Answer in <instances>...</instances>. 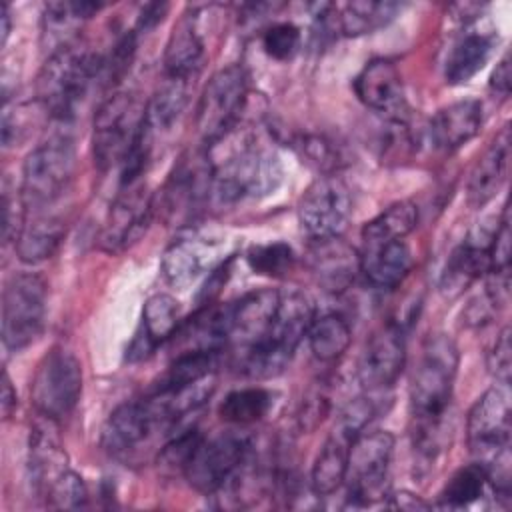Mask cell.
Listing matches in <instances>:
<instances>
[{"instance_id": "42", "label": "cell", "mask_w": 512, "mask_h": 512, "mask_svg": "<svg viewBox=\"0 0 512 512\" xmlns=\"http://www.w3.org/2000/svg\"><path fill=\"white\" fill-rule=\"evenodd\" d=\"M26 206L22 196L10 194V190L4 186V196H2V236L4 242H16L20 236L26 220Z\"/></svg>"}, {"instance_id": "26", "label": "cell", "mask_w": 512, "mask_h": 512, "mask_svg": "<svg viewBox=\"0 0 512 512\" xmlns=\"http://www.w3.org/2000/svg\"><path fill=\"white\" fill-rule=\"evenodd\" d=\"M494 42H496V36L492 30L470 26L466 32H462V36L454 42L446 60V68H444L446 82L456 86L476 76L490 60Z\"/></svg>"}, {"instance_id": "11", "label": "cell", "mask_w": 512, "mask_h": 512, "mask_svg": "<svg viewBox=\"0 0 512 512\" xmlns=\"http://www.w3.org/2000/svg\"><path fill=\"white\" fill-rule=\"evenodd\" d=\"M394 454V436L386 430L362 432L348 454V500L354 506H370L388 496V468Z\"/></svg>"}, {"instance_id": "24", "label": "cell", "mask_w": 512, "mask_h": 512, "mask_svg": "<svg viewBox=\"0 0 512 512\" xmlns=\"http://www.w3.org/2000/svg\"><path fill=\"white\" fill-rule=\"evenodd\" d=\"M482 126V104L478 100H460L440 108L428 126L436 148L452 152L470 142Z\"/></svg>"}, {"instance_id": "44", "label": "cell", "mask_w": 512, "mask_h": 512, "mask_svg": "<svg viewBox=\"0 0 512 512\" xmlns=\"http://www.w3.org/2000/svg\"><path fill=\"white\" fill-rule=\"evenodd\" d=\"M300 146L306 152V156L310 160H314L326 174H330L332 170L338 168L340 154L332 142H328L320 136H310V138H304V142Z\"/></svg>"}, {"instance_id": "35", "label": "cell", "mask_w": 512, "mask_h": 512, "mask_svg": "<svg viewBox=\"0 0 512 512\" xmlns=\"http://www.w3.org/2000/svg\"><path fill=\"white\" fill-rule=\"evenodd\" d=\"M488 488V478L478 462L456 470L438 494V504L444 508H464L476 502Z\"/></svg>"}, {"instance_id": "40", "label": "cell", "mask_w": 512, "mask_h": 512, "mask_svg": "<svg viewBox=\"0 0 512 512\" xmlns=\"http://www.w3.org/2000/svg\"><path fill=\"white\" fill-rule=\"evenodd\" d=\"M262 46L270 58L290 60L300 48V30L292 22L272 24L262 36Z\"/></svg>"}, {"instance_id": "36", "label": "cell", "mask_w": 512, "mask_h": 512, "mask_svg": "<svg viewBox=\"0 0 512 512\" xmlns=\"http://www.w3.org/2000/svg\"><path fill=\"white\" fill-rule=\"evenodd\" d=\"M272 392L266 388H242L230 392L218 408L222 420L232 424H252L272 408Z\"/></svg>"}, {"instance_id": "18", "label": "cell", "mask_w": 512, "mask_h": 512, "mask_svg": "<svg viewBox=\"0 0 512 512\" xmlns=\"http://www.w3.org/2000/svg\"><path fill=\"white\" fill-rule=\"evenodd\" d=\"M358 100L392 122H406L408 104L402 76L394 62L386 58L370 60L354 78Z\"/></svg>"}, {"instance_id": "3", "label": "cell", "mask_w": 512, "mask_h": 512, "mask_svg": "<svg viewBox=\"0 0 512 512\" xmlns=\"http://www.w3.org/2000/svg\"><path fill=\"white\" fill-rule=\"evenodd\" d=\"M314 306L300 290L280 292V300L266 334L238 354V368L254 380L276 378L290 364L298 344L314 320Z\"/></svg>"}, {"instance_id": "34", "label": "cell", "mask_w": 512, "mask_h": 512, "mask_svg": "<svg viewBox=\"0 0 512 512\" xmlns=\"http://www.w3.org/2000/svg\"><path fill=\"white\" fill-rule=\"evenodd\" d=\"M308 344L312 354L322 362H332L340 358L352 340V332L348 322L338 314L314 316L308 328Z\"/></svg>"}, {"instance_id": "25", "label": "cell", "mask_w": 512, "mask_h": 512, "mask_svg": "<svg viewBox=\"0 0 512 512\" xmlns=\"http://www.w3.org/2000/svg\"><path fill=\"white\" fill-rule=\"evenodd\" d=\"M412 252L404 240L364 246L360 254V272L374 288L392 290L400 286L412 270Z\"/></svg>"}, {"instance_id": "38", "label": "cell", "mask_w": 512, "mask_h": 512, "mask_svg": "<svg viewBox=\"0 0 512 512\" xmlns=\"http://www.w3.org/2000/svg\"><path fill=\"white\" fill-rule=\"evenodd\" d=\"M50 508L56 510H78L88 502V490L84 480L70 468H66L42 496Z\"/></svg>"}, {"instance_id": "16", "label": "cell", "mask_w": 512, "mask_h": 512, "mask_svg": "<svg viewBox=\"0 0 512 512\" xmlns=\"http://www.w3.org/2000/svg\"><path fill=\"white\" fill-rule=\"evenodd\" d=\"M212 166L204 152L186 154L170 172L162 188V210L166 220H188L210 198Z\"/></svg>"}, {"instance_id": "5", "label": "cell", "mask_w": 512, "mask_h": 512, "mask_svg": "<svg viewBox=\"0 0 512 512\" xmlns=\"http://www.w3.org/2000/svg\"><path fill=\"white\" fill-rule=\"evenodd\" d=\"M76 168L74 140L54 134L38 144L22 164L20 196L26 210L40 212L54 204L68 188Z\"/></svg>"}, {"instance_id": "6", "label": "cell", "mask_w": 512, "mask_h": 512, "mask_svg": "<svg viewBox=\"0 0 512 512\" xmlns=\"http://www.w3.org/2000/svg\"><path fill=\"white\" fill-rule=\"evenodd\" d=\"M146 126V104L134 92L110 94L94 116L92 150L100 170L124 160Z\"/></svg>"}, {"instance_id": "47", "label": "cell", "mask_w": 512, "mask_h": 512, "mask_svg": "<svg viewBox=\"0 0 512 512\" xmlns=\"http://www.w3.org/2000/svg\"><path fill=\"white\" fill-rule=\"evenodd\" d=\"M386 506H388V508H396V510H406V512L432 508L430 502H426V500H422L420 496H416V494H412V492H406V490L396 492V494H390Z\"/></svg>"}, {"instance_id": "9", "label": "cell", "mask_w": 512, "mask_h": 512, "mask_svg": "<svg viewBox=\"0 0 512 512\" xmlns=\"http://www.w3.org/2000/svg\"><path fill=\"white\" fill-rule=\"evenodd\" d=\"M46 282L32 272L14 274L2 290V344L18 352L32 344L46 316Z\"/></svg>"}, {"instance_id": "17", "label": "cell", "mask_w": 512, "mask_h": 512, "mask_svg": "<svg viewBox=\"0 0 512 512\" xmlns=\"http://www.w3.org/2000/svg\"><path fill=\"white\" fill-rule=\"evenodd\" d=\"M406 364V340L400 324H386L366 342L358 360V382L368 392L390 388Z\"/></svg>"}, {"instance_id": "50", "label": "cell", "mask_w": 512, "mask_h": 512, "mask_svg": "<svg viewBox=\"0 0 512 512\" xmlns=\"http://www.w3.org/2000/svg\"><path fill=\"white\" fill-rule=\"evenodd\" d=\"M0 16H2V44H6L8 34H10V8H8V4H2Z\"/></svg>"}, {"instance_id": "33", "label": "cell", "mask_w": 512, "mask_h": 512, "mask_svg": "<svg viewBox=\"0 0 512 512\" xmlns=\"http://www.w3.org/2000/svg\"><path fill=\"white\" fill-rule=\"evenodd\" d=\"M190 84L194 82L164 76L162 86L146 104V126L152 134L170 128L178 120V116L184 112L188 104Z\"/></svg>"}, {"instance_id": "13", "label": "cell", "mask_w": 512, "mask_h": 512, "mask_svg": "<svg viewBox=\"0 0 512 512\" xmlns=\"http://www.w3.org/2000/svg\"><path fill=\"white\" fill-rule=\"evenodd\" d=\"M176 424L154 396L120 404L102 428V446L114 458H128L156 430H170Z\"/></svg>"}, {"instance_id": "20", "label": "cell", "mask_w": 512, "mask_h": 512, "mask_svg": "<svg viewBox=\"0 0 512 512\" xmlns=\"http://www.w3.org/2000/svg\"><path fill=\"white\" fill-rule=\"evenodd\" d=\"M494 232H480L464 240L446 262V268L440 278V290L444 296H458L466 290L476 278L490 272V244Z\"/></svg>"}, {"instance_id": "49", "label": "cell", "mask_w": 512, "mask_h": 512, "mask_svg": "<svg viewBox=\"0 0 512 512\" xmlns=\"http://www.w3.org/2000/svg\"><path fill=\"white\" fill-rule=\"evenodd\" d=\"M18 406V398H16V390L10 382L8 372H2V396H0V408H2V416L8 420L12 416V412Z\"/></svg>"}, {"instance_id": "37", "label": "cell", "mask_w": 512, "mask_h": 512, "mask_svg": "<svg viewBox=\"0 0 512 512\" xmlns=\"http://www.w3.org/2000/svg\"><path fill=\"white\" fill-rule=\"evenodd\" d=\"M246 262L256 274L280 278L292 268L294 252L284 242L258 244L246 252Z\"/></svg>"}, {"instance_id": "27", "label": "cell", "mask_w": 512, "mask_h": 512, "mask_svg": "<svg viewBox=\"0 0 512 512\" xmlns=\"http://www.w3.org/2000/svg\"><path fill=\"white\" fill-rule=\"evenodd\" d=\"M352 442V436L334 426L332 434L320 448L310 472V486L316 496H330L344 484Z\"/></svg>"}, {"instance_id": "41", "label": "cell", "mask_w": 512, "mask_h": 512, "mask_svg": "<svg viewBox=\"0 0 512 512\" xmlns=\"http://www.w3.org/2000/svg\"><path fill=\"white\" fill-rule=\"evenodd\" d=\"M374 414H376L374 402L366 396H358L342 408V412L338 416V422H336V428H340L348 436L356 438L358 434L364 432V428L368 426V422L372 420Z\"/></svg>"}, {"instance_id": "31", "label": "cell", "mask_w": 512, "mask_h": 512, "mask_svg": "<svg viewBox=\"0 0 512 512\" xmlns=\"http://www.w3.org/2000/svg\"><path fill=\"white\" fill-rule=\"evenodd\" d=\"M400 10V4L396 2H348L342 6L334 4V18L336 28L344 36H362L378 30L380 26L388 24L394 14Z\"/></svg>"}, {"instance_id": "45", "label": "cell", "mask_w": 512, "mask_h": 512, "mask_svg": "<svg viewBox=\"0 0 512 512\" xmlns=\"http://www.w3.org/2000/svg\"><path fill=\"white\" fill-rule=\"evenodd\" d=\"M328 414V396L320 390L310 392L300 406L298 426L302 432H312Z\"/></svg>"}, {"instance_id": "28", "label": "cell", "mask_w": 512, "mask_h": 512, "mask_svg": "<svg viewBox=\"0 0 512 512\" xmlns=\"http://www.w3.org/2000/svg\"><path fill=\"white\" fill-rule=\"evenodd\" d=\"M102 6L100 2H48L44 6L42 38L50 54L74 44L72 32L76 26L94 16Z\"/></svg>"}, {"instance_id": "48", "label": "cell", "mask_w": 512, "mask_h": 512, "mask_svg": "<svg viewBox=\"0 0 512 512\" xmlns=\"http://www.w3.org/2000/svg\"><path fill=\"white\" fill-rule=\"evenodd\" d=\"M510 78H512V74H510V56L504 54L498 60V64H496V68L490 76V88L500 96H508L510 94Z\"/></svg>"}, {"instance_id": "30", "label": "cell", "mask_w": 512, "mask_h": 512, "mask_svg": "<svg viewBox=\"0 0 512 512\" xmlns=\"http://www.w3.org/2000/svg\"><path fill=\"white\" fill-rule=\"evenodd\" d=\"M66 226L58 216L40 214L32 222H26L20 236L14 242L16 254L24 264H38L54 256Z\"/></svg>"}, {"instance_id": "19", "label": "cell", "mask_w": 512, "mask_h": 512, "mask_svg": "<svg viewBox=\"0 0 512 512\" xmlns=\"http://www.w3.org/2000/svg\"><path fill=\"white\" fill-rule=\"evenodd\" d=\"M308 262L320 286L328 292L346 290L360 272V254L340 236L312 240Z\"/></svg>"}, {"instance_id": "1", "label": "cell", "mask_w": 512, "mask_h": 512, "mask_svg": "<svg viewBox=\"0 0 512 512\" xmlns=\"http://www.w3.org/2000/svg\"><path fill=\"white\" fill-rule=\"evenodd\" d=\"M460 354L446 334H430L410 380L412 446L424 458L438 456L448 444V408Z\"/></svg>"}, {"instance_id": "43", "label": "cell", "mask_w": 512, "mask_h": 512, "mask_svg": "<svg viewBox=\"0 0 512 512\" xmlns=\"http://www.w3.org/2000/svg\"><path fill=\"white\" fill-rule=\"evenodd\" d=\"M486 366L498 384H504V386L510 384V372H512V368H510L512 366L510 364V326H504L502 332L498 334L494 346L490 348V352L486 356Z\"/></svg>"}, {"instance_id": "22", "label": "cell", "mask_w": 512, "mask_h": 512, "mask_svg": "<svg viewBox=\"0 0 512 512\" xmlns=\"http://www.w3.org/2000/svg\"><path fill=\"white\" fill-rule=\"evenodd\" d=\"M206 58L204 40L198 32L196 14H184L172 28L164 50V76L194 82Z\"/></svg>"}, {"instance_id": "46", "label": "cell", "mask_w": 512, "mask_h": 512, "mask_svg": "<svg viewBox=\"0 0 512 512\" xmlns=\"http://www.w3.org/2000/svg\"><path fill=\"white\" fill-rule=\"evenodd\" d=\"M166 12H168V4H164V2H152V4H146L142 10H140V16H138V22H136V34L138 32H148V30H152V28H156L162 20H164V16H166Z\"/></svg>"}, {"instance_id": "21", "label": "cell", "mask_w": 512, "mask_h": 512, "mask_svg": "<svg viewBox=\"0 0 512 512\" xmlns=\"http://www.w3.org/2000/svg\"><path fill=\"white\" fill-rule=\"evenodd\" d=\"M180 306L170 294H152L142 308V326L128 346V360L148 358L178 330Z\"/></svg>"}, {"instance_id": "39", "label": "cell", "mask_w": 512, "mask_h": 512, "mask_svg": "<svg viewBox=\"0 0 512 512\" xmlns=\"http://www.w3.org/2000/svg\"><path fill=\"white\" fill-rule=\"evenodd\" d=\"M204 434L196 428H184L182 432L174 434L158 452V466L166 472H184L188 460L192 458L194 450L202 442Z\"/></svg>"}, {"instance_id": "7", "label": "cell", "mask_w": 512, "mask_h": 512, "mask_svg": "<svg viewBox=\"0 0 512 512\" xmlns=\"http://www.w3.org/2000/svg\"><path fill=\"white\" fill-rule=\"evenodd\" d=\"M234 248L226 234L204 228L182 230L162 254V274L168 284L186 288L232 260Z\"/></svg>"}, {"instance_id": "29", "label": "cell", "mask_w": 512, "mask_h": 512, "mask_svg": "<svg viewBox=\"0 0 512 512\" xmlns=\"http://www.w3.org/2000/svg\"><path fill=\"white\" fill-rule=\"evenodd\" d=\"M216 350H184L178 352L168 370L154 384L152 392H178L212 378L218 358Z\"/></svg>"}, {"instance_id": "32", "label": "cell", "mask_w": 512, "mask_h": 512, "mask_svg": "<svg viewBox=\"0 0 512 512\" xmlns=\"http://www.w3.org/2000/svg\"><path fill=\"white\" fill-rule=\"evenodd\" d=\"M418 224V208L410 200L390 204L362 228L364 246L404 240Z\"/></svg>"}, {"instance_id": "4", "label": "cell", "mask_w": 512, "mask_h": 512, "mask_svg": "<svg viewBox=\"0 0 512 512\" xmlns=\"http://www.w3.org/2000/svg\"><path fill=\"white\" fill-rule=\"evenodd\" d=\"M102 56L70 44L48 56L36 78V100L56 120H70L92 80L100 78Z\"/></svg>"}, {"instance_id": "2", "label": "cell", "mask_w": 512, "mask_h": 512, "mask_svg": "<svg viewBox=\"0 0 512 512\" xmlns=\"http://www.w3.org/2000/svg\"><path fill=\"white\" fill-rule=\"evenodd\" d=\"M210 146L224 148L220 152L206 146L212 166L210 198L214 202L228 206L258 200L280 186L284 170L276 150L262 144L254 134H240V124Z\"/></svg>"}, {"instance_id": "14", "label": "cell", "mask_w": 512, "mask_h": 512, "mask_svg": "<svg viewBox=\"0 0 512 512\" xmlns=\"http://www.w3.org/2000/svg\"><path fill=\"white\" fill-rule=\"evenodd\" d=\"M352 216V194L336 174L320 176L298 204V220L310 240L340 236Z\"/></svg>"}, {"instance_id": "15", "label": "cell", "mask_w": 512, "mask_h": 512, "mask_svg": "<svg viewBox=\"0 0 512 512\" xmlns=\"http://www.w3.org/2000/svg\"><path fill=\"white\" fill-rule=\"evenodd\" d=\"M152 214L154 196L148 192L146 184L136 182L122 186L100 232V250L108 254H118L138 242L148 230Z\"/></svg>"}, {"instance_id": "10", "label": "cell", "mask_w": 512, "mask_h": 512, "mask_svg": "<svg viewBox=\"0 0 512 512\" xmlns=\"http://www.w3.org/2000/svg\"><path fill=\"white\" fill-rule=\"evenodd\" d=\"M82 394V364L80 360L60 346L52 348L40 360L32 386L30 398L36 414L52 420L66 418L78 404Z\"/></svg>"}, {"instance_id": "23", "label": "cell", "mask_w": 512, "mask_h": 512, "mask_svg": "<svg viewBox=\"0 0 512 512\" xmlns=\"http://www.w3.org/2000/svg\"><path fill=\"white\" fill-rule=\"evenodd\" d=\"M510 162V126L506 124L484 154L474 164L468 178V202L472 208H482L490 202L506 180Z\"/></svg>"}, {"instance_id": "8", "label": "cell", "mask_w": 512, "mask_h": 512, "mask_svg": "<svg viewBox=\"0 0 512 512\" xmlns=\"http://www.w3.org/2000/svg\"><path fill=\"white\" fill-rule=\"evenodd\" d=\"M248 104V74L240 64L220 68L202 90L196 106V128L206 146L232 132Z\"/></svg>"}, {"instance_id": "12", "label": "cell", "mask_w": 512, "mask_h": 512, "mask_svg": "<svg viewBox=\"0 0 512 512\" xmlns=\"http://www.w3.org/2000/svg\"><path fill=\"white\" fill-rule=\"evenodd\" d=\"M250 450V438L240 432L202 438L182 474L196 492L216 494L246 462Z\"/></svg>"}]
</instances>
